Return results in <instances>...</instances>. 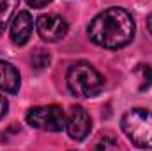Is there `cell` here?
<instances>
[{"mask_svg": "<svg viewBox=\"0 0 152 151\" xmlns=\"http://www.w3.org/2000/svg\"><path fill=\"white\" fill-rule=\"evenodd\" d=\"M120 128L136 148H152V112L147 109H129L120 119Z\"/></svg>", "mask_w": 152, "mask_h": 151, "instance_id": "7a4b0ae2", "label": "cell"}, {"mask_svg": "<svg viewBox=\"0 0 152 151\" xmlns=\"http://www.w3.org/2000/svg\"><path fill=\"white\" fill-rule=\"evenodd\" d=\"M32 30H34V20H32L30 13L20 11L14 16V20L11 21V41L16 46H23L30 39Z\"/></svg>", "mask_w": 152, "mask_h": 151, "instance_id": "52a82bcc", "label": "cell"}, {"mask_svg": "<svg viewBox=\"0 0 152 151\" xmlns=\"http://www.w3.org/2000/svg\"><path fill=\"white\" fill-rule=\"evenodd\" d=\"M20 0H0V34L11 23V18L18 7Z\"/></svg>", "mask_w": 152, "mask_h": 151, "instance_id": "9c48e42d", "label": "cell"}, {"mask_svg": "<svg viewBox=\"0 0 152 151\" xmlns=\"http://www.w3.org/2000/svg\"><path fill=\"white\" fill-rule=\"evenodd\" d=\"M147 29H149V32L152 34V13L147 16Z\"/></svg>", "mask_w": 152, "mask_h": 151, "instance_id": "9a60e30c", "label": "cell"}, {"mask_svg": "<svg viewBox=\"0 0 152 151\" xmlns=\"http://www.w3.org/2000/svg\"><path fill=\"white\" fill-rule=\"evenodd\" d=\"M87 34L92 43L117 50L129 44L134 38V20L122 7H110L96 14L88 23Z\"/></svg>", "mask_w": 152, "mask_h": 151, "instance_id": "6da1fadb", "label": "cell"}, {"mask_svg": "<svg viewBox=\"0 0 152 151\" xmlns=\"http://www.w3.org/2000/svg\"><path fill=\"white\" fill-rule=\"evenodd\" d=\"M92 130V119L88 112L80 107V105H73L69 107V110L66 114V132L73 141H83Z\"/></svg>", "mask_w": 152, "mask_h": 151, "instance_id": "5b68a950", "label": "cell"}, {"mask_svg": "<svg viewBox=\"0 0 152 151\" xmlns=\"http://www.w3.org/2000/svg\"><path fill=\"white\" fill-rule=\"evenodd\" d=\"M101 73L87 61L75 62L67 71V87L78 98H92L103 89Z\"/></svg>", "mask_w": 152, "mask_h": 151, "instance_id": "3957f363", "label": "cell"}, {"mask_svg": "<svg viewBox=\"0 0 152 151\" xmlns=\"http://www.w3.org/2000/svg\"><path fill=\"white\" fill-rule=\"evenodd\" d=\"M28 4V7H34V9H41V7H46L48 4H51L53 0H25Z\"/></svg>", "mask_w": 152, "mask_h": 151, "instance_id": "4fadbf2b", "label": "cell"}, {"mask_svg": "<svg viewBox=\"0 0 152 151\" xmlns=\"http://www.w3.org/2000/svg\"><path fill=\"white\" fill-rule=\"evenodd\" d=\"M20 71L7 61H0V91L7 94H16L20 91Z\"/></svg>", "mask_w": 152, "mask_h": 151, "instance_id": "ba28073f", "label": "cell"}, {"mask_svg": "<svg viewBox=\"0 0 152 151\" xmlns=\"http://www.w3.org/2000/svg\"><path fill=\"white\" fill-rule=\"evenodd\" d=\"M27 123L42 132H62L66 128V112L58 105L32 107L27 112Z\"/></svg>", "mask_w": 152, "mask_h": 151, "instance_id": "277c9868", "label": "cell"}, {"mask_svg": "<svg viewBox=\"0 0 152 151\" xmlns=\"http://www.w3.org/2000/svg\"><path fill=\"white\" fill-rule=\"evenodd\" d=\"M36 29H37V34L44 41L57 43V41L66 38V34L69 30V25L58 14H41L36 20Z\"/></svg>", "mask_w": 152, "mask_h": 151, "instance_id": "8992f818", "label": "cell"}, {"mask_svg": "<svg viewBox=\"0 0 152 151\" xmlns=\"http://www.w3.org/2000/svg\"><path fill=\"white\" fill-rule=\"evenodd\" d=\"M50 61H51V55L46 50H41V48L36 50L34 55H32V64H34L36 70H44L50 64Z\"/></svg>", "mask_w": 152, "mask_h": 151, "instance_id": "8fae6325", "label": "cell"}, {"mask_svg": "<svg viewBox=\"0 0 152 151\" xmlns=\"http://www.w3.org/2000/svg\"><path fill=\"white\" fill-rule=\"evenodd\" d=\"M7 109H9V101L5 100V96L0 94V119L7 114Z\"/></svg>", "mask_w": 152, "mask_h": 151, "instance_id": "5bb4252c", "label": "cell"}, {"mask_svg": "<svg viewBox=\"0 0 152 151\" xmlns=\"http://www.w3.org/2000/svg\"><path fill=\"white\" fill-rule=\"evenodd\" d=\"M94 148H104V150H108V148H113V150H117V148H120V144L115 141L113 137H101V141L99 142H96L94 144Z\"/></svg>", "mask_w": 152, "mask_h": 151, "instance_id": "7c38bea8", "label": "cell"}, {"mask_svg": "<svg viewBox=\"0 0 152 151\" xmlns=\"http://www.w3.org/2000/svg\"><path fill=\"white\" fill-rule=\"evenodd\" d=\"M133 73L138 78V91H147L152 85V66L151 64H138L133 70Z\"/></svg>", "mask_w": 152, "mask_h": 151, "instance_id": "30bf717a", "label": "cell"}]
</instances>
